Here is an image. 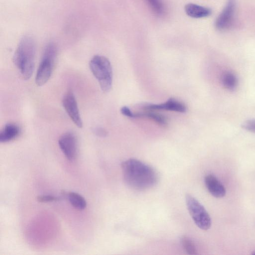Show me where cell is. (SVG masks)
<instances>
[{"instance_id":"1","label":"cell","mask_w":255,"mask_h":255,"mask_svg":"<svg viewBox=\"0 0 255 255\" xmlns=\"http://www.w3.org/2000/svg\"><path fill=\"white\" fill-rule=\"evenodd\" d=\"M122 169L124 181L135 190H145L154 186L158 177L156 171L142 161L130 158L124 161Z\"/></svg>"},{"instance_id":"2","label":"cell","mask_w":255,"mask_h":255,"mask_svg":"<svg viewBox=\"0 0 255 255\" xmlns=\"http://www.w3.org/2000/svg\"><path fill=\"white\" fill-rule=\"evenodd\" d=\"M35 51L34 39L30 36H24L20 40L14 53V64L24 80H28L33 72Z\"/></svg>"},{"instance_id":"3","label":"cell","mask_w":255,"mask_h":255,"mask_svg":"<svg viewBox=\"0 0 255 255\" xmlns=\"http://www.w3.org/2000/svg\"><path fill=\"white\" fill-rule=\"evenodd\" d=\"M89 67L101 90L104 92H108L113 82L112 67L109 59L104 56L95 55L90 61Z\"/></svg>"},{"instance_id":"4","label":"cell","mask_w":255,"mask_h":255,"mask_svg":"<svg viewBox=\"0 0 255 255\" xmlns=\"http://www.w3.org/2000/svg\"><path fill=\"white\" fill-rule=\"evenodd\" d=\"M57 57L55 45L50 43L45 47L38 66L35 79L38 86L44 85L50 79L54 67Z\"/></svg>"},{"instance_id":"5","label":"cell","mask_w":255,"mask_h":255,"mask_svg":"<svg viewBox=\"0 0 255 255\" xmlns=\"http://www.w3.org/2000/svg\"><path fill=\"white\" fill-rule=\"evenodd\" d=\"M186 205L195 224L201 229L208 230L211 226V218L204 206L194 197L186 196Z\"/></svg>"},{"instance_id":"6","label":"cell","mask_w":255,"mask_h":255,"mask_svg":"<svg viewBox=\"0 0 255 255\" xmlns=\"http://www.w3.org/2000/svg\"><path fill=\"white\" fill-rule=\"evenodd\" d=\"M236 8V0H228L216 20L215 25L218 30L224 31L232 27L235 21Z\"/></svg>"},{"instance_id":"7","label":"cell","mask_w":255,"mask_h":255,"mask_svg":"<svg viewBox=\"0 0 255 255\" xmlns=\"http://www.w3.org/2000/svg\"><path fill=\"white\" fill-rule=\"evenodd\" d=\"M58 144L66 157L70 161L75 159L77 154V139L75 134L67 131L59 138Z\"/></svg>"},{"instance_id":"8","label":"cell","mask_w":255,"mask_h":255,"mask_svg":"<svg viewBox=\"0 0 255 255\" xmlns=\"http://www.w3.org/2000/svg\"><path fill=\"white\" fill-rule=\"evenodd\" d=\"M62 105L74 124L78 128L83 126L82 121L75 97L71 91H68L62 99Z\"/></svg>"},{"instance_id":"9","label":"cell","mask_w":255,"mask_h":255,"mask_svg":"<svg viewBox=\"0 0 255 255\" xmlns=\"http://www.w3.org/2000/svg\"><path fill=\"white\" fill-rule=\"evenodd\" d=\"M146 110H166L179 113H185L186 107L180 102L174 98H169L166 102L159 104H149L144 107Z\"/></svg>"},{"instance_id":"10","label":"cell","mask_w":255,"mask_h":255,"mask_svg":"<svg viewBox=\"0 0 255 255\" xmlns=\"http://www.w3.org/2000/svg\"><path fill=\"white\" fill-rule=\"evenodd\" d=\"M204 180L207 190L212 196L216 198H222L225 196V187L214 175H207Z\"/></svg>"},{"instance_id":"11","label":"cell","mask_w":255,"mask_h":255,"mask_svg":"<svg viewBox=\"0 0 255 255\" xmlns=\"http://www.w3.org/2000/svg\"><path fill=\"white\" fill-rule=\"evenodd\" d=\"M184 9L188 16L195 18L207 17L212 13L210 8L192 3L187 4Z\"/></svg>"},{"instance_id":"12","label":"cell","mask_w":255,"mask_h":255,"mask_svg":"<svg viewBox=\"0 0 255 255\" xmlns=\"http://www.w3.org/2000/svg\"><path fill=\"white\" fill-rule=\"evenodd\" d=\"M20 132L18 126L13 123H7L0 132V142H7L17 137Z\"/></svg>"},{"instance_id":"13","label":"cell","mask_w":255,"mask_h":255,"mask_svg":"<svg viewBox=\"0 0 255 255\" xmlns=\"http://www.w3.org/2000/svg\"><path fill=\"white\" fill-rule=\"evenodd\" d=\"M71 204L76 209L82 210L84 209L87 205L85 198L77 193L71 192L67 195Z\"/></svg>"},{"instance_id":"14","label":"cell","mask_w":255,"mask_h":255,"mask_svg":"<svg viewBox=\"0 0 255 255\" xmlns=\"http://www.w3.org/2000/svg\"><path fill=\"white\" fill-rule=\"evenodd\" d=\"M222 83L224 87L227 89L233 90L237 86V78L234 73L231 72H227L222 75Z\"/></svg>"},{"instance_id":"15","label":"cell","mask_w":255,"mask_h":255,"mask_svg":"<svg viewBox=\"0 0 255 255\" xmlns=\"http://www.w3.org/2000/svg\"><path fill=\"white\" fill-rule=\"evenodd\" d=\"M140 117L148 118L153 120L160 125H166L167 123V120L165 117L158 113L152 112L134 113V118Z\"/></svg>"},{"instance_id":"16","label":"cell","mask_w":255,"mask_h":255,"mask_svg":"<svg viewBox=\"0 0 255 255\" xmlns=\"http://www.w3.org/2000/svg\"><path fill=\"white\" fill-rule=\"evenodd\" d=\"M181 243L184 251L189 255H197V250L193 241L188 237L183 236L181 239Z\"/></svg>"},{"instance_id":"17","label":"cell","mask_w":255,"mask_h":255,"mask_svg":"<svg viewBox=\"0 0 255 255\" xmlns=\"http://www.w3.org/2000/svg\"><path fill=\"white\" fill-rule=\"evenodd\" d=\"M152 10L157 14L162 15L164 11V7L161 0H146Z\"/></svg>"},{"instance_id":"18","label":"cell","mask_w":255,"mask_h":255,"mask_svg":"<svg viewBox=\"0 0 255 255\" xmlns=\"http://www.w3.org/2000/svg\"><path fill=\"white\" fill-rule=\"evenodd\" d=\"M243 128L249 131L255 132V120H249L242 125Z\"/></svg>"},{"instance_id":"19","label":"cell","mask_w":255,"mask_h":255,"mask_svg":"<svg viewBox=\"0 0 255 255\" xmlns=\"http://www.w3.org/2000/svg\"><path fill=\"white\" fill-rule=\"evenodd\" d=\"M58 200V198L52 195H42L37 197V200L41 203L50 202Z\"/></svg>"},{"instance_id":"20","label":"cell","mask_w":255,"mask_h":255,"mask_svg":"<svg viewBox=\"0 0 255 255\" xmlns=\"http://www.w3.org/2000/svg\"><path fill=\"white\" fill-rule=\"evenodd\" d=\"M93 132L99 137H105L107 135V131L102 128L96 127L93 128Z\"/></svg>"},{"instance_id":"21","label":"cell","mask_w":255,"mask_h":255,"mask_svg":"<svg viewBox=\"0 0 255 255\" xmlns=\"http://www.w3.org/2000/svg\"><path fill=\"white\" fill-rule=\"evenodd\" d=\"M121 112L123 115L126 117L134 118V113H132L127 106L123 107L121 109Z\"/></svg>"}]
</instances>
